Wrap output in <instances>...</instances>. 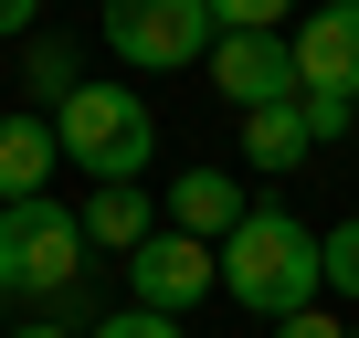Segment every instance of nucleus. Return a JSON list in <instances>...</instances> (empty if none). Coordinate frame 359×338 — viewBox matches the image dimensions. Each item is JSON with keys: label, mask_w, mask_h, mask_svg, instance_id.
<instances>
[{"label": "nucleus", "mask_w": 359, "mask_h": 338, "mask_svg": "<svg viewBox=\"0 0 359 338\" xmlns=\"http://www.w3.org/2000/svg\"><path fill=\"white\" fill-rule=\"evenodd\" d=\"M85 338H191L180 317H148V306H116V317H95Z\"/></svg>", "instance_id": "4468645a"}, {"label": "nucleus", "mask_w": 359, "mask_h": 338, "mask_svg": "<svg viewBox=\"0 0 359 338\" xmlns=\"http://www.w3.org/2000/svg\"><path fill=\"white\" fill-rule=\"evenodd\" d=\"M0 327H11V296H0Z\"/></svg>", "instance_id": "a211bd4d"}, {"label": "nucleus", "mask_w": 359, "mask_h": 338, "mask_svg": "<svg viewBox=\"0 0 359 338\" xmlns=\"http://www.w3.org/2000/svg\"><path fill=\"white\" fill-rule=\"evenodd\" d=\"M222 296L243 306V317H264V327H285V317H306L317 296H327V264H317V233L285 212V201H254L243 222H233V243H222Z\"/></svg>", "instance_id": "f257e3e1"}, {"label": "nucleus", "mask_w": 359, "mask_h": 338, "mask_svg": "<svg viewBox=\"0 0 359 338\" xmlns=\"http://www.w3.org/2000/svg\"><path fill=\"white\" fill-rule=\"evenodd\" d=\"M317 137H306V106H264V116H243V169H296Z\"/></svg>", "instance_id": "9b49d317"}, {"label": "nucleus", "mask_w": 359, "mask_h": 338, "mask_svg": "<svg viewBox=\"0 0 359 338\" xmlns=\"http://www.w3.org/2000/svg\"><path fill=\"white\" fill-rule=\"evenodd\" d=\"M201 296H222V254L212 243H191V233H148L137 254H127V306H148V317H191Z\"/></svg>", "instance_id": "39448f33"}, {"label": "nucleus", "mask_w": 359, "mask_h": 338, "mask_svg": "<svg viewBox=\"0 0 359 338\" xmlns=\"http://www.w3.org/2000/svg\"><path fill=\"white\" fill-rule=\"evenodd\" d=\"M254 201H243V180H233V169H180V180H169V233H191V243H233V222H243Z\"/></svg>", "instance_id": "6e6552de"}, {"label": "nucleus", "mask_w": 359, "mask_h": 338, "mask_svg": "<svg viewBox=\"0 0 359 338\" xmlns=\"http://www.w3.org/2000/svg\"><path fill=\"white\" fill-rule=\"evenodd\" d=\"M74 85H85V53H74L64 32H32V95H43V106H64Z\"/></svg>", "instance_id": "f8f14e48"}, {"label": "nucleus", "mask_w": 359, "mask_h": 338, "mask_svg": "<svg viewBox=\"0 0 359 338\" xmlns=\"http://www.w3.org/2000/svg\"><path fill=\"white\" fill-rule=\"evenodd\" d=\"M212 85L264 116V106H296V43L285 32H212Z\"/></svg>", "instance_id": "0eeeda50"}, {"label": "nucleus", "mask_w": 359, "mask_h": 338, "mask_svg": "<svg viewBox=\"0 0 359 338\" xmlns=\"http://www.w3.org/2000/svg\"><path fill=\"white\" fill-rule=\"evenodd\" d=\"M53 169H64V148H53V116H0V212L11 201H53Z\"/></svg>", "instance_id": "1a4fd4ad"}, {"label": "nucleus", "mask_w": 359, "mask_h": 338, "mask_svg": "<svg viewBox=\"0 0 359 338\" xmlns=\"http://www.w3.org/2000/svg\"><path fill=\"white\" fill-rule=\"evenodd\" d=\"M53 148H64V169H95V191H116V180H148L158 116L137 85H74L53 106Z\"/></svg>", "instance_id": "f03ea898"}, {"label": "nucleus", "mask_w": 359, "mask_h": 338, "mask_svg": "<svg viewBox=\"0 0 359 338\" xmlns=\"http://www.w3.org/2000/svg\"><path fill=\"white\" fill-rule=\"evenodd\" d=\"M275 338H348V317H327V306H306V317H285Z\"/></svg>", "instance_id": "2eb2a0df"}, {"label": "nucleus", "mask_w": 359, "mask_h": 338, "mask_svg": "<svg viewBox=\"0 0 359 338\" xmlns=\"http://www.w3.org/2000/svg\"><path fill=\"white\" fill-rule=\"evenodd\" d=\"M11 32H32V0H0V43H11Z\"/></svg>", "instance_id": "f3484780"}, {"label": "nucleus", "mask_w": 359, "mask_h": 338, "mask_svg": "<svg viewBox=\"0 0 359 338\" xmlns=\"http://www.w3.org/2000/svg\"><path fill=\"white\" fill-rule=\"evenodd\" d=\"M74 222H85V254H137L169 212H158L137 180H116V191H85V212H74Z\"/></svg>", "instance_id": "9d476101"}, {"label": "nucleus", "mask_w": 359, "mask_h": 338, "mask_svg": "<svg viewBox=\"0 0 359 338\" xmlns=\"http://www.w3.org/2000/svg\"><path fill=\"white\" fill-rule=\"evenodd\" d=\"M285 43H296V106H359V0L285 22Z\"/></svg>", "instance_id": "423d86ee"}, {"label": "nucleus", "mask_w": 359, "mask_h": 338, "mask_svg": "<svg viewBox=\"0 0 359 338\" xmlns=\"http://www.w3.org/2000/svg\"><path fill=\"white\" fill-rule=\"evenodd\" d=\"M74 275H85V222H74V201H11V212H0V296L64 306Z\"/></svg>", "instance_id": "7ed1b4c3"}, {"label": "nucleus", "mask_w": 359, "mask_h": 338, "mask_svg": "<svg viewBox=\"0 0 359 338\" xmlns=\"http://www.w3.org/2000/svg\"><path fill=\"white\" fill-rule=\"evenodd\" d=\"M106 53L137 74L212 64V0H106Z\"/></svg>", "instance_id": "20e7f679"}, {"label": "nucleus", "mask_w": 359, "mask_h": 338, "mask_svg": "<svg viewBox=\"0 0 359 338\" xmlns=\"http://www.w3.org/2000/svg\"><path fill=\"white\" fill-rule=\"evenodd\" d=\"M0 338H85V327H64V317H22V327H0Z\"/></svg>", "instance_id": "dca6fc26"}, {"label": "nucleus", "mask_w": 359, "mask_h": 338, "mask_svg": "<svg viewBox=\"0 0 359 338\" xmlns=\"http://www.w3.org/2000/svg\"><path fill=\"white\" fill-rule=\"evenodd\" d=\"M317 264H327V296H348V317H359V212L338 233H317Z\"/></svg>", "instance_id": "ddd939ff"}, {"label": "nucleus", "mask_w": 359, "mask_h": 338, "mask_svg": "<svg viewBox=\"0 0 359 338\" xmlns=\"http://www.w3.org/2000/svg\"><path fill=\"white\" fill-rule=\"evenodd\" d=\"M348 338H359V317H348Z\"/></svg>", "instance_id": "6ab92c4d"}]
</instances>
